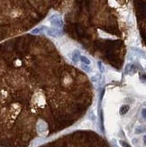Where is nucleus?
<instances>
[{
	"label": "nucleus",
	"instance_id": "obj_1",
	"mask_svg": "<svg viewBox=\"0 0 146 147\" xmlns=\"http://www.w3.org/2000/svg\"><path fill=\"white\" fill-rule=\"evenodd\" d=\"M50 20H51V23L54 25H56V26H61V25H62V22H61V18H60L59 16H57V15H52Z\"/></svg>",
	"mask_w": 146,
	"mask_h": 147
},
{
	"label": "nucleus",
	"instance_id": "obj_2",
	"mask_svg": "<svg viewBox=\"0 0 146 147\" xmlns=\"http://www.w3.org/2000/svg\"><path fill=\"white\" fill-rule=\"evenodd\" d=\"M80 61H82V62L83 63H85V64H87V65H89L90 64V61H89V59H87V57H86V56H80Z\"/></svg>",
	"mask_w": 146,
	"mask_h": 147
},
{
	"label": "nucleus",
	"instance_id": "obj_3",
	"mask_svg": "<svg viewBox=\"0 0 146 147\" xmlns=\"http://www.w3.org/2000/svg\"><path fill=\"white\" fill-rule=\"evenodd\" d=\"M80 52L78 51H75L74 53H73V61H78L80 59Z\"/></svg>",
	"mask_w": 146,
	"mask_h": 147
},
{
	"label": "nucleus",
	"instance_id": "obj_4",
	"mask_svg": "<svg viewBox=\"0 0 146 147\" xmlns=\"http://www.w3.org/2000/svg\"><path fill=\"white\" fill-rule=\"evenodd\" d=\"M120 143H121L123 147H131L129 144H128V143H126L125 142H123V141H120Z\"/></svg>",
	"mask_w": 146,
	"mask_h": 147
}]
</instances>
